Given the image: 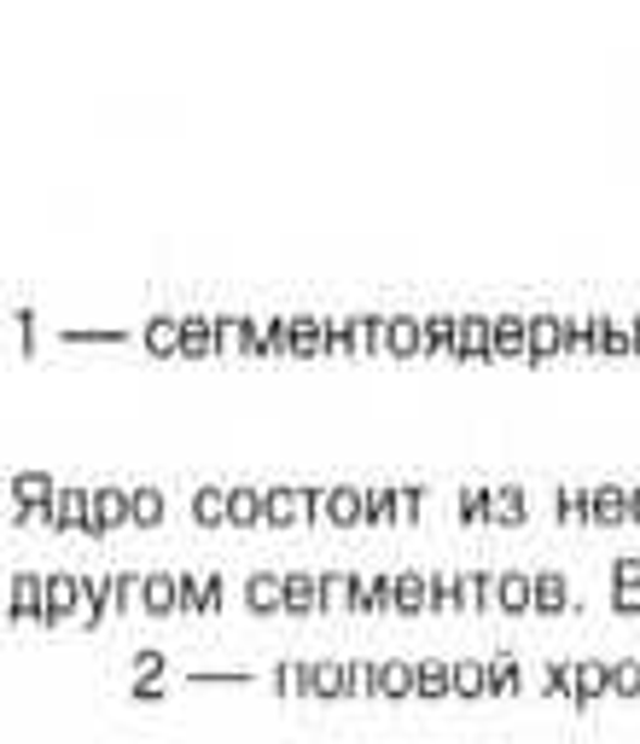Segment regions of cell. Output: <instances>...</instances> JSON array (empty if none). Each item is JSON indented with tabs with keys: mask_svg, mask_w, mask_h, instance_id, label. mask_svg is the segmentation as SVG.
<instances>
[{
	"mask_svg": "<svg viewBox=\"0 0 640 744\" xmlns=\"http://www.w3.org/2000/svg\"><path fill=\"white\" fill-rule=\"evenodd\" d=\"M414 686H419V674L408 657H373V698L402 704V698H414Z\"/></svg>",
	"mask_w": 640,
	"mask_h": 744,
	"instance_id": "cell-9",
	"label": "cell"
},
{
	"mask_svg": "<svg viewBox=\"0 0 640 744\" xmlns=\"http://www.w3.org/2000/svg\"><path fill=\"white\" fill-rule=\"evenodd\" d=\"M426 599H431L436 617L460 611V576H454V570H426Z\"/></svg>",
	"mask_w": 640,
	"mask_h": 744,
	"instance_id": "cell-31",
	"label": "cell"
},
{
	"mask_svg": "<svg viewBox=\"0 0 640 744\" xmlns=\"http://www.w3.org/2000/svg\"><path fill=\"white\" fill-rule=\"evenodd\" d=\"M59 488H64V483L53 478V471H41V466H24V471H12V500H19V506H36L41 518L53 512Z\"/></svg>",
	"mask_w": 640,
	"mask_h": 744,
	"instance_id": "cell-3",
	"label": "cell"
},
{
	"mask_svg": "<svg viewBox=\"0 0 640 744\" xmlns=\"http://www.w3.org/2000/svg\"><path fill=\"white\" fill-rule=\"evenodd\" d=\"M629 523H640V483H629Z\"/></svg>",
	"mask_w": 640,
	"mask_h": 744,
	"instance_id": "cell-54",
	"label": "cell"
},
{
	"mask_svg": "<svg viewBox=\"0 0 640 744\" xmlns=\"http://www.w3.org/2000/svg\"><path fill=\"white\" fill-rule=\"evenodd\" d=\"M612 611L617 617H640V587H612Z\"/></svg>",
	"mask_w": 640,
	"mask_h": 744,
	"instance_id": "cell-48",
	"label": "cell"
},
{
	"mask_svg": "<svg viewBox=\"0 0 640 744\" xmlns=\"http://www.w3.org/2000/svg\"><path fill=\"white\" fill-rule=\"evenodd\" d=\"M327 355V314H292V361Z\"/></svg>",
	"mask_w": 640,
	"mask_h": 744,
	"instance_id": "cell-19",
	"label": "cell"
},
{
	"mask_svg": "<svg viewBox=\"0 0 640 744\" xmlns=\"http://www.w3.org/2000/svg\"><path fill=\"white\" fill-rule=\"evenodd\" d=\"M297 495H303V523H327V488H320V483H303Z\"/></svg>",
	"mask_w": 640,
	"mask_h": 744,
	"instance_id": "cell-43",
	"label": "cell"
},
{
	"mask_svg": "<svg viewBox=\"0 0 640 744\" xmlns=\"http://www.w3.org/2000/svg\"><path fill=\"white\" fill-rule=\"evenodd\" d=\"M250 674L245 669H198L193 674V686H245Z\"/></svg>",
	"mask_w": 640,
	"mask_h": 744,
	"instance_id": "cell-44",
	"label": "cell"
},
{
	"mask_svg": "<svg viewBox=\"0 0 640 744\" xmlns=\"http://www.w3.org/2000/svg\"><path fill=\"white\" fill-rule=\"evenodd\" d=\"M495 611H501V617H530V611H536V570H518V565L501 570Z\"/></svg>",
	"mask_w": 640,
	"mask_h": 744,
	"instance_id": "cell-8",
	"label": "cell"
},
{
	"mask_svg": "<svg viewBox=\"0 0 640 744\" xmlns=\"http://www.w3.org/2000/svg\"><path fill=\"white\" fill-rule=\"evenodd\" d=\"M12 326H19L24 355H29V349H36V309H29V302H19V309H12Z\"/></svg>",
	"mask_w": 640,
	"mask_h": 744,
	"instance_id": "cell-45",
	"label": "cell"
},
{
	"mask_svg": "<svg viewBox=\"0 0 640 744\" xmlns=\"http://www.w3.org/2000/svg\"><path fill=\"white\" fill-rule=\"evenodd\" d=\"M175 576H181V611H187V617H205V582L187 576V570H175Z\"/></svg>",
	"mask_w": 640,
	"mask_h": 744,
	"instance_id": "cell-42",
	"label": "cell"
},
{
	"mask_svg": "<svg viewBox=\"0 0 640 744\" xmlns=\"http://www.w3.org/2000/svg\"><path fill=\"white\" fill-rule=\"evenodd\" d=\"M612 587H640V558H612Z\"/></svg>",
	"mask_w": 640,
	"mask_h": 744,
	"instance_id": "cell-46",
	"label": "cell"
},
{
	"mask_svg": "<svg viewBox=\"0 0 640 744\" xmlns=\"http://www.w3.org/2000/svg\"><path fill=\"white\" fill-rule=\"evenodd\" d=\"M419 506H426V488L402 483V523H419Z\"/></svg>",
	"mask_w": 640,
	"mask_h": 744,
	"instance_id": "cell-47",
	"label": "cell"
},
{
	"mask_svg": "<svg viewBox=\"0 0 640 744\" xmlns=\"http://www.w3.org/2000/svg\"><path fill=\"white\" fill-rule=\"evenodd\" d=\"M297 518H303V495H297V488H285V483H274V488H268V523H274V530H297Z\"/></svg>",
	"mask_w": 640,
	"mask_h": 744,
	"instance_id": "cell-32",
	"label": "cell"
},
{
	"mask_svg": "<svg viewBox=\"0 0 640 744\" xmlns=\"http://www.w3.org/2000/svg\"><path fill=\"white\" fill-rule=\"evenodd\" d=\"M257 355H262V361H292V314H268L262 320Z\"/></svg>",
	"mask_w": 640,
	"mask_h": 744,
	"instance_id": "cell-25",
	"label": "cell"
},
{
	"mask_svg": "<svg viewBox=\"0 0 640 744\" xmlns=\"http://www.w3.org/2000/svg\"><path fill=\"white\" fill-rule=\"evenodd\" d=\"M146 617H175L181 611V576L175 570H146V599H140Z\"/></svg>",
	"mask_w": 640,
	"mask_h": 744,
	"instance_id": "cell-14",
	"label": "cell"
},
{
	"mask_svg": "<svg viewBox=\"0 0 640 744\" xmlns=\"http://www.w3.org/2000/svg\"><path fill=\"white\" fill-rule=\"evenodd\" d=\"M367 587H373V617L396 611V570H373V576H367Z\"/></svg>",
	"mask_w": 640,
	"mask_h": 744,
	"instance_id": "cell-40",
	"label": "cell"
},
{
	"mask_svg": "<svg viewBox=\"0 0 640 744\" xmlns=\"http://www.w3.org/2000/svg\"><path fill=\"white\" fill-rule=\"evenodd\" d=\"M525 692V669L513 652H490V698H518Z\"/></svg>",
	"mask_w": 640,
	"mask_h": 744,
	"instance_id": "cell-28",
	"label": "cell"
},
{
	"mask_svg": "<svg viewBox=\"0 0 640 744\" xmlns=\"http://www.w3.org/2000/svg\"><path fill=\"white\" fill-rule=\"evenodd\" d=\"M490 495H495V483H466L460 488V523H466V530H471V523H490Z\"/></svg>",
	"mask_w": 640,
	"mask_h": 744,
	"instance_id": "cell-36",
	"label": "cell"
},
{
	"mask_svg": "<svg viewBox=\"0 0 640 744\" xmlns=\"http://www.w3.org/2000/svg\"><path fill=\"white\" fill-rule=\"evenodd\" d=\"M222 594H227V582L210 570V576H205V611H222Z\"/></svg>",
	"mask_w": 640,
	"mask_h": 744,
	"instance_id": "cell-52",
	"label": "cell"
},
{
	"mask_svg": "<svg viewBox=\"0 0 640 744\" xmlns=\"http://www.w3.org/2000/svg\"><path fill=\"white\" fill-rule=\"evenodd\" d=\"M612 698H640V657H612Z\"/></svg>",
	"mask_w": 640,
	"mask_h": 744,
	"instance_id": "cell-39",
	"label": "cell"
},
{
	"mask_svg": "<svg viewBox=\"0 0 640 744\" xmlns=\"http://www.w3.org/2000/svg\"><path fill=\"white\" fill-rule=\"evenodd\" d=\"M426 570H396V617H426Z\"/></svg>",
	"mask_w": 640,
	"mask_h": 744,
	"instance_id": "cell-29",
	"label": "cell"
},
{
	"mask_svg": "<svg viewBox=\"0 0 640 744\" xmlns=\"http://www.w3.org/2000/svg\"><path fill=\"white\" fill-rule=\"evenodd\" d=\"M501 594V570H460V611H495Z\"/></svg>",
	"mask_w": 640,
	"mask_h": 744,
	"instance_id": "cell-16",
	"label": "cell"
},
{
	"mask_svg": "<svg viewBox=\"0 0 640 744\" xmlns=\"http://www.w3.org/2000/svg\"><path fill=\"white\" fill-rule=\"evenodd\" d=\"M181 314H151L146 326H140V344L151 349V355H181Z\"/></svg>",
	"mask_w": 640,
	"mask_h": 744,
	"instance_id": "cell-24",
	"label": "cell"
},
{
	"mask_svg": "<svg viewBox=\"0 0 640 744\" xmlns=\"http://www.w3.org/2000/svg\"><path fill=\"white\" fill-rule=\"evenodd\" d=\"M454 337H460V314H426V355H454Z\"/></svg>",
	"mask_w": 640,
	"mask_h": 744,
	"instance_id": "cell-33",
	"label": "cell"
},
{
	"mask_svg": "<svg viewBox=\"0 0 640 744\" xmlns=\"http://www.w3.org/2000/svg\"><path fill=\"white\" fill-rule=\"evenodd\" d=\"M553 518L559 523H588V488H553Z\"/></svg>",
	"mask_w": 640,
	"mask_h": 744,
	"instance_id": "cell-38",
	"label": "cell"
},
{
	"mask_svg": "<svg viewBox=\"0 0 640 744\" xmlns=\"http://www.w3.org/2000/svg\"><path fill=\"white\" fill-rule=\"evenodd\" d=\"M181 361H205V355H216V314L205 309H193V314H181Z\"/></svg>",
	"mask_w": 640,
	"mask_h": 744,
	"instance_id": "cell-17",
	"label": "cell"
},
{
	"mask_svg": "<svg viewBox=\"0 0 640 744\" xmlns=\"http://www.w3.org/2000/svg\"><path fill=\"white\" fill-rule=\"evenodd\" d=\"M454 698H490V657H454Z\"/></svg>",
	"mask_w": 640,
	"mask_h": 744,
	"instance_id": "cell-23",
	"label": "cell"
},
{
	"mask_svg": "<svg viewBox=\"0 0 640 744\" xmlns=\"http://www.w3.org/2000/svg\"><path fill=\"white\" fill-rule=\"evenodd\" d=\"M128 512H134V530H163V518H170L163 488H128Z\"/></svg>",
	"mask_w": 640,
	"mask_h": 744,
	"instance_id": "cell-30",
	"label": "cell"
},
{
	"mask_svg": "<svg viewBox=\"0 0 640 744\" xmlns=\"http://www.w3.org/2000/svg\"><path fill=\"white\" fill-rule=\"evenodd\" d=\"M570 669H577V709L612 698V664L605 657H570Z\"/></svg>",
	"mask_w": 640,
	"mask_h": 744,
	"instance_id": "cell-13",
	"label": "cell"
},
{
	"mask_svg": "<svg viewBox=\"0 0 640 744\" xmlns=\"http://www.w3.org/2000/svg\"><path fill=\"white\" fill-rule=\"evenodd\" d=\"M490 355H495V361H525V367H530V314H518V309L495 314V344H490Z\"/></svg>",
	"mask_w": 640,
	"mask_h": 744,
	"instance_id": "cell-5",
	"label": "cell"
},
{
	"mask_svg": "<svg viewBox=\"0 0 640 744\" xmlns=\"http://www.w3.org/2000/svg\"><path fill=\"white\" fill-rule=\"evenodd\" d=\"M239 332H245V314H216V355L239 349Z\"/></svg>",
	"mask_w": 640,
	"mask_h": 744,
	"instance_id": "cell-41",
	"label": "cell"
},
{
	"mask_svg": "<svg viewBox=\"0 0 640 744\" xmlns=\"http://www.w3.org/2000/svg\"><path fill=\"white\" fill-rule=\"evenodd\" d=\"M588 523H605V530L629 523V488L623 483H594L588 488Z\"/></svg>",
	"mask_w": 640,
	"mask_h": 744,
	"instance_id": "cell-12",
	"label": "cell"
},
{
	"mask_svg": "<svg viewBox=\"0 0 640 744\" xmlns=\"http://www.w3.org/2000/svg\"><path fill=\"white\" fill-rule=\"evenodd\" d=\"M315 576H320V611L349 605V570H315Z\"/></svg>",
	"mask_w": 640,
	"mask_h": 744,
	"instance_id": "cell-37",
	"label": "cell"
},
{
	"mask_svg": "<svg viewBox=\"0 0 640 744\" xmlns=\"http://www.w3.org/2000/svg\"><path fill=\"white\" fill-rule=\"evenodd\" d=\"M41 611H47V576H41V570H12L7 617L12 622H41Z\"/></svg>",
	"mask_w": 640,
	"mask_h": 744,
	"instance_id": "cell-1",
	"label": "cell"
},
{
	"mask_svg": "<svg viewBox=\"0 0 640 744\" xmlns=\"http://www.w3.org/2000/svg\"><path fill=\"white\" fill-rule=\"evenodd\" d=\"M384 355H391V361H419V355H426V314L391 309V332H384Z\"/></svg>",
	"mask_w": 640,
	"mask_h": 744,
	"instance_id": "cell-2",
	"label": "cell"
},
{
	"mask_svg": "<svg viewBox=\"0 0 640 744\" xmlns=\"http://www.w3.org/2000/svg\"><path fill=\"white\" fill-rule=\"evenodd\" d=\"M116 337H123V332H76V326H64V344H116Z\"/></svg>",
	"mask_w": 640,
	"mask_h": 744,
	"instance_id": "cell-50",
	"label": "cell"
},
{
	"mask_svg": "<svg viewBox=\"0 0 640 744\" xmlns=\"http://www.w3.org/2000/svg\"><path fill=\"white\" fill-rule=\"evenodd\" d=\"M134 512H128V488H94V518H88V530L82 535H111V530H128Z\"/></svg>",
	"mask_w": 640,
	"mask_h": 744,
	"instance_id": "cell-7",
	"label": "cell"
},
{
	"mask_svg": "<svg viewBox=\"0 0 640 744\" xmlns=\"http://www.w3.org/2000/svg\"><path fill=\"white\" fill-rule=\"evenodd\" d=\"M268 523V488L233 483L227 488V530H262Z\"/></svg>",
	"mask_w": 640,
	"mask_h": 744,
	"instance_id": "cell-6",
	"label": "cell"
},
{
	"mask_svg": "<svg viewBox=\"0 0 640 744\" xmlns=\"http://www.w3.org/2000/svg\"><path fill=\"white\" fill-rule=\"evenodd\" d=\"M629 332H635V355H640V314L629 320Z\"/></svg>",
	"mask_w": 640,
	"mask_h": 744,
	"instance_id": "cell-55",
	"label": "cell"
},
{
	"mask_svg": "<svg viewBox=\"0 0 640 744\" xmlns=\"http://www.w3.org/2000/svg\"><path fill=\"white\" fill-rule=\"evenodd\" d=\"M542 361H565V314H553V309L530 314V367H542Z\"/></svg>",
	"mask_w": 640,
	"mask_h": 744,
	"instance_id": "cell-4",
	"label": "cell"
},
{
	"mask_svg": "<svg viewBox=\"0 0 640 744\" xmlns=\"http://www.w3.org/2000/svg\"><path fill=\"white\" fill-rule=\"evenodd\" d=\"M7 518H12V530H24V523H36L41 512H36V506H19V500H12V512H7Z\"/></svg>",
	"mask_w": 640,
	"mask_h": 744,
	"instance_id": "cell-53",
	"label": "cell"
},
{
	"mask_svg": "<svg viewBox=\"0 0 640 744\" xmlns=\"http://www.w3.org/2000/svg\"><path fill=\"white\" fill-rule=\"evenodd\" d=\"M542 681H547V698L577 704V669H570V657H553V664L542 669Z\"/></svg>",
	"mask_w": 640,
	"mask_h": 744,
	"instance_id": "cell-35",
	"label": "cell"
},
{
	"mask_svg": "<svg viewBox=\"0 0 640 744\" xmlns=\"http://www.w3.org/2000/svg\"><path fill=\"white\" fill-rule=\"evenodd\" d=\"M361 518H367V500H361V488H327V523L332 530H361Z\"/></svg>",
	"mask_w": 640,
	"mask_h": 744,
	"instance_id": "cell-21",
	"label": "cell"
},
{
	"mask_svg": "<svg viewBox=\"0 0 640 744\" xmlns=\"http://www.w3.org/2000/svg\"><path fill=\"white\" fill-rule=\"evenodd\" d=\"M193 523L198 530H227V488H216V483L193 488Z\"/></svg>",
	"mask_w": 640,
	"mask_h": 744,
	"instance_id": "cell-27",
	"label": "cell"
},
{
	"mask_svg": "<svg viewBox=\"0 0 640 744\" xmlns=\"http://www.w3.org/2000/svg\"><path fill=\"white\" fill-rule=\"evenodd\" d=\"M163 698V681H151V674H140L134 681V704H158Z\"/></svg>",
	"mask_w": 640,
	"mask_h": 744,
	"instance_id": "cell-51",
	"label": "cell"
},
{
	"mask_svg": "<svg viewBox=\"0 0 640 744\" xmlns=\"http://www.w3.org/2000/svg\"><path fill=\"white\" fill-rule=\"evenodd\" d=\"M285 576V617H320V576L315 570H280Z\"/></svg>",
	"mask_w": 640,
	"mask_h": 744,
	"instance_id": "cell-15",
	"label": "cell"
},
{
	"mask_svg": "<svg viewBox=\"0 0 640 744\" xmlns=\"http://www.w3.org/2000/svg\"><path fill=\"white\" fill-rule=\"evenodd\" d=\"M525 488L518 483H495V495H490V523H501V530H525L530 512H525Z\"/></svg>",
	"mask_w": 640,
	"mask_h": 744,
	"instance_id": "cell-20",
	"label": "cell"
},
{
	"mask_svg": "<svg viewBox=\"0 0 640 744\" xmlns=\"http://www.w3.org/2000/svg\"><path fill=\"white\" fill-rule=\"evenodd\" d=\"M245 605H250V617H285V576L280 570H250Z\"/></svg>",
	"mask_w": 640,
	"mask_h": 744,
	"instance_id": "cell-10",
	"label": "cell"
},
{
	"mask_svg": "<svg viewBox=\"0 0 640 744\" xmlns=\"http://www.w3.org/2000/svg\"><path fill=\"white\" fill-rule=\"evenodd\" d=\"M315 698L320 704L349 698V664L344 657H315Z\"/></svg>",
	"mask_w": 640,
	"mask_h": 744,
	"instance_id": "cell-26",
	"label": "cell"
},
{
	"mask_svg": "<svg viewBox=\"0 0 640 744\" xmlns=\"http://www.w3.org/2000/svg\"><path fill=\"white\" fill-rule=\"evenodd\" d=\"M570 611V582L559 570H536V617H565Z\"/></svg>",
	"mask_w": 640,
	"mask_h": 744,
	"instance_id": "cell-22",
	"label": "cell"
},
{
	"mask_svg": "<svg viewBox=\"0 0 640 744\" xmlns=\"http://www.w3.org/2000/svg\"><path fill=\"white\" fill-rule=\"evenodd\" d=\"M88 518H94V488L64 483L59 500H53V512H47V523H53V530H88Z\"/></svg>",
	"mask_w": 640,
	"mask_h": 744,
	"instance_id": "cell-11",
	"label": "cell"
},
{
	"mask_svg": "<svg viewBox=\"0 0 640 744\" xmlns=\"http://www.w3.org/2000/svg\"><path fill=\"white\" fill-rule=\"evenodd\" d=\"M111 599H116V611H140L146 570H116V576H111Z\"/></svg>",
	"mask_w": 640,
	"mask_h": 744,
	"instance_id": "cell-34",
	"label": "cell"
},
{
	"mask_svg": "<svg viewBox=\"0 0 640 744\" xmlns=\"http://www.w3.org/2000/svg\"><path fill=\"white\" fill-rule=\"evenodd\" d=\"M414 674H419L414 698H454V657H419Z\"/></svg>",
	"mask_w": 640,
	"mask_h": 744,
	"instance_id": "cell-18",
	"label": "cell"
},
{
	"mask_svg": "<svg viewBox=\"0 0 640 744\" xmlns=\"http://www.w3.org/2000/svg\"><path fill=\"white\" fill-rule=\"evenodd\" d=\"M163 669H170V657H163V652H134V674H158V681H163Z\"/></svg>",
	"mask_w": 640,
	"mask_h": 744,
	"instance_id": "cell-49",
	"label": "cell"
}]
</instances>
